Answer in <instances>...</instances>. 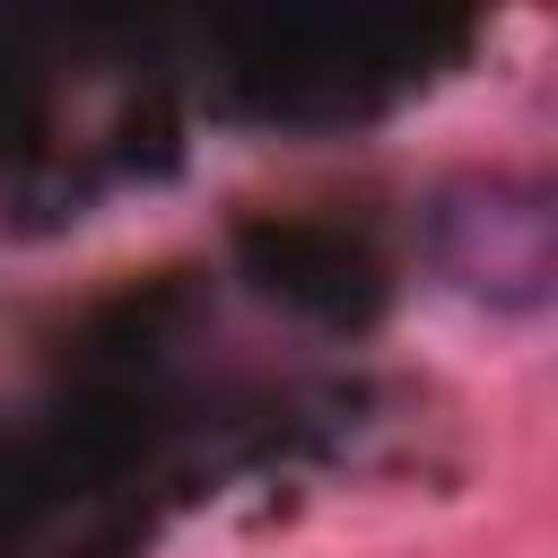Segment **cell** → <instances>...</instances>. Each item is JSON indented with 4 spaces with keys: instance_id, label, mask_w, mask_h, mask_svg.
Here are the masks:
<instances>
[{
    "instance_id": "1",
    "label": "cell",
    "mask_w": 558,
    "mask_h": 558,
    "mask_svg": "<svg viewBox=\"0 0 558 558\" xmlns=\"http://www.w3.org/2000/svg\"><path fill=\"white\" fill-rule=\"evenodd\" d=\"M436 262L488 305L549 296V209L541 192H462L436 209Z\"/></svg>"
}]
</instances>
